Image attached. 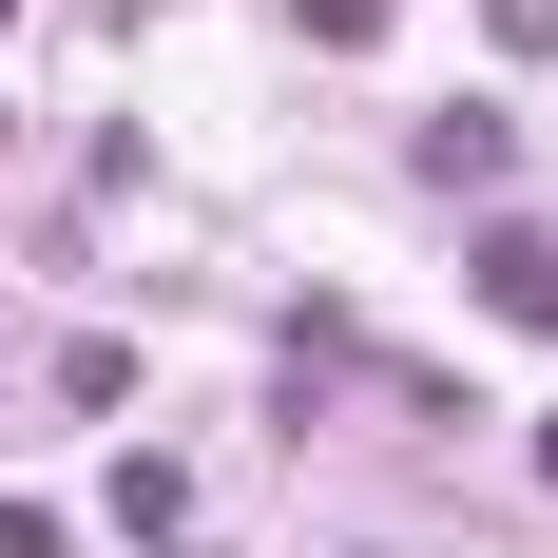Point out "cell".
<instances>
[{"instance_id":"obj_1","label":"cell","mask_w":558,"mask_h":558,"mask_svg":"<svg viewBox=\"0 0 558 558\" xmlns=\"http://www.w3.org/2000/svg\"><path fill=\"white\" fill-rule=\"evenodd\" d=\"M462 270H482V308H501V328H558V231H482Z\"/></svg>"},{"instance_id":"obj_2","label":"cell","mask_w":558,"mask_h":558,"mask_svg":"<svg viewBox=\"0 0 558 558\" xmlns=\"http://www.w3.org/2000/svg\"><path fill=\"white\" fill-rule=\"evenodd\" d=\"M404 155L444 173V193H501V116H424V135H404Z\"/></svg>"},{"instance_id":"obj_3","label":"cell","mask_w":558,"mask_h":558,"mask_svg":"<svg viewBox=\"0 0 558 558\" xmlns=\"http://www.w3.org/2000/svg\"><path fill=\"white\" fill-rule=\"evenodd\" d=\"M308 39H386V0H308Z\"/></svg>"},{"instance_id":"obj_4","label":"cell","mask_w":558,"mask_h":558,"mask_svg":"<svg viewBox=\"0 0 558 558\" xmlns=\"http://www.w3.org/2000/svg\"><path fill=\"white\" fill-rule=\"evenodd\" d=\"M482 20H501V39H520V58H539V39H558V0H482Z\"/></svg>"},{"instance_id":"obj_5","label":"cell","mask_w":558,"mask_h":558,"mask_svg":"<svg viewBox=\"0 0 558 558\" xmlns=\"http://www.w3.org/2000/svg\"><path fill=\"white\" fill-rule=\"evenodd\" d=\"M0 558H58V520H39V501H0Z\"/></svg>"},{"instance_id":"obj_6","label":"cell","mask_w":558,"mask_h":558,"mask_svg":"<svg viewBox=\"0 0 558 558\" xmlns=\"http://www.w3.org/2000/svg\"><path fill=\"white\" fill-rule=\"evenodd\" d=\"M539 462H558V424H539Z\"/></svg>"}]
</instances>
